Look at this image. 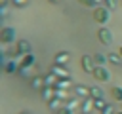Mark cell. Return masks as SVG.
<instances>
[{
  "instance_id": "23",
  "label": "cell",
  "mask_w": 122,
  "mask_h": 114,
  "mask_svg": "<svg viewBox=\"0 0 122 114\" xmlns=\"http://www.w3.org/2000/svg\"><path fill=\"white\" fill-rule=\"evenodd\" d=\"M44 80H46V86H51V87H53V86H55V82H57L59 78H57L53 72H48V74H44Z\"/></svg>"
},
{
  "instance_id": "12",
  "label": "cell",
  "mask_w": 122,
  "mask_h": 114,
  "mask_svg": "<svg viewBox=\"0 0 122 114\" xmlns=\"http://www.w3.org/2000/svg\"><path fill=\"white\" fill-rule=\"evenodd\" d=\"M69 59H71L69 51H59V53H55V57H53V65H67Z\"/></svg>"
},
{
  "instance_id": "20",
  "label": "cell",
  "mask_w": 122,
  "mask_h": 114,
  "mask_svg": "<svg viewBox=\"0 0 122 114\" xmlns=\"http://www.w3.org/2000/svg\"><path fill=\"white\" fill-rule=\"evenodd\" d=\"M90 97H92V99H101V97H103V89H101L99 86H92V87H90Z\"/></svg>"
},
{
  "instance_id": "18",
  "label": "cell",
  "mask_w": 122,
  "mask_h": 114,
  "mask_svg": "<svg viewBox=\"0 0 122 114\" xmlns=\"http://www.w3.org/2000/svg\"><path fill=\"white\" fill-rule=\"evenodd\" d=\"M74 91H76V97H80V99H88L90 97V87H86V86H80L78 84Z\"/></svg>"
},
{
  "instance_id": "24",
  "label": "cell",
  "mask_w": 122,
  "mask_h": 114,
  "mask_svg": "<svg viewBox=\"0 0 122 114\" xmlns=\"http://www.w3.org/2000/svg\"><path fill=\"white\" fill-rule=\"evenodd\" d=\"M93 104H95V110H99V112H101L109 103H107V99H105V97H101V99H93Z\"/></svg>"
},
{
  "instance_id": "30",
  "label": "cell",
  "mask_w": 122,
  "mask_h": 114,
  "mask_svg": "<svg viewBox=\"0 0 122 114\" xmlns=\"http://www.w3.org/2000/svg\"><path fill=\"white\" fill-rule=\"evenodd\" d=\"M118 53H120V57H122V46H120V48H118Z\"/></svg>"
},
{
  "instance_id": "35",
  "label": "cell",
  "mask_w": 122,
  "mask_h": 114,
  "mask_svg": "<svg viewBox=\"0 0 122 114\" xmlns=\"http://www.w3.org/2000/svg\"><path fill=\"white\" fill-rule=\"evenodd\" d=\"M21 114H29V112H21Z\"/></svg>"
},
{
  "instance_id": "26",
  "label": "cell",
  "mask_w": 122,
  "mask_h": 114,
  "mask_svg": "<svg viewBox=\"0 0 122 114\" xmlns=\"http://www.w3.org/2000/svg\"><path fill=\"white\" fill-rule=\"evenodd\" d=\"M116 112H118V110L112 106V103H109V104H107V106L101 110V114H116Z\"/></svg>"
},
{
  "instance_id": "31",
  "label": "cell",
  "mask_w": 122,
  "mask_h": 114,
  "mask_svg": "<svg viewBox=\"0 0 122 114\" xmlns=\"http://www.w3.org/2000/svg\"><path fill=\"white\" fill-rule=\"evenodd\" d=\"M50 2H51V4H57V2H61V0H50Z\"/></svg>"
},
{
  "instance_id": "33",
  "label": "cell",
  "mask_w": 122,
  "mask_h": 114,
  "mask_svg": "<svg viewBox=\"0 0 122 114\" xmlns=\"http://www.w3.org/2000/svg\"><path fill=\"white\" fill-rule=\"evenodd\" d=\"M120 110H122V103H120Z\"/></svg>"
},
{
  "instance_id": "25",
  "label": "cell",
  "mask_w": 122,
  "mask_h": 114,
  "mask_svg": "<svg viewBox=\"0 0 122 114\" xmlns=\"http://www.w3.org/2000/svg\"><path fill=\"white\" fill-rule=\"evenodd\" d=\"M55 99L67 101L69 99V89H55Z\"/></svg>"
},
{
  "instance_id": "1",
  "label": "cell",
  "mask_w": 122,
  "mask_h": 114,
  "mask_svg": "<svg viewBox=\"0 0 122 114\" xmlns=\"http://www.w3.org/2000/svg\"><path fill=\"white\" fill-rule=\"evenodd\" d=\"M92 17H93V21H95V23H99V25H103V27H105V25L111 21V10H109L107 6H97V8H93Z\"/></svg>"
},
{
  "instance_id": "9",
  "label": "cell",
  "mask_w": 122,
  "mask_h": 114,
  "mask_svg": "<svg viewBox=\"0 0 122 114\" xmlns=\"http://www.w3.org/2000/svg\"><path fill=\"white\" fill-rule=\"evenodd\" d=\"M40 97H42L46 103H50L51 99H55V89H53L51 86H44V87L40 89Z\"/></svg>"
},
{
  "instance_id": "29",
  "label": "cell",
  "mask_w": 122,
  "mask_h": 114,
  "mask_svg": "<svg viewBox=\"0 0 122 114\" xmlns=\"http://www.w3.org/2000/svg\"><path fill=\"white\" fill-rule=\"evenodd\" d=\"M105 6L109 10H112V8H116V0H105Z\"/></svg>"
},
{
  "instance_id": "19",
  "label": "cell",
  "mask_w": 122,
  "mask_h": 114,
  "mask_svg": "<svg viewBox=\"0 0 122 114\" xmlns=\"http://www.w3.org/2000/svg\"><path fill=\"white\" fill-rule=\"evenodd\" d=\"M80 104H82V99H80V97H76V99H67V101H65V106L71 108V110L80 108Z\"/></svg>"
},
{
  "instance_id": "6",
  "label": "cell",
  "mask_w": 122,
  "mask_h": 114,
  "mask_svg": "<svg viewBox=\"0 0 122 114\" xmlns=\"http://www.w3.org/2000/svg\"><path fill=\"white\" fill-rule=\"evenodd\" d=\"M97 38H99V42H101V44L111 46V44H112V32H111V28L101 27V28L97 30Z\"/></svg>"
},
{
  "instance_id": "3",
  "label": "cell",
  "mask_w": 122,
  "mask_h": 114,
  "mask_svg": "<svg viewBox=\"0 0 122 114\" xmlns=\"http://www.w3.org/2000/svg\"><path fill=\"white\" fill-rule=\"evenodd\" d=\"M92 76H93V80H97V82H109V80H111V70H109L107 66H95L93 72H92Z\"/></svg>"
},
{
  "instance_id": "10",
  "label": "cell",
  "mask_w": 122,
  "mask_h": 114,
  "mask_svg": "<svg viewBox=\"0 0 122 114\" xmlns=\"http://www.w3.org/2000/svg\"><path fill=\"white\" fill-rule=\"evenodd\" d=\"M95 108V104H93V99L92 97H88V99H82V104H80V114H90L92 110Z\"/></svg>"
},
{
  "instance_id": "11",
  "label": "cell",
  "mask_w": 122,
  "mask_h": 114,
  "mask_svg": "<svg viewBox=\"0 0 122 114\" xmlns=\"http://www.w3.org/2000/svg\"><path fill=\"white\" fill-rule=\"evenodd\" d=\"M109 99L116 101V103H122V86H111L109 89Z\"/></svg>"
},
{
  "instance_id": "32",
  "label": "cell",
  "mask_w": 122,
  "mask_h": 114,
  "mask_svg": "<svg viewBox=\"0 0 122 114\" xmlns=\"http://www.w3.org/2000/svg\"><path fill=\"white\" fill-rule=\"evenodd\" d=\"M116 114H122V110H118V112H116Z\"/></svg>"
},
{
  "instance_id": "17",
  "label": "cell",
  "mask_w": 122,
  "mask_h": 114,
  "mask_svg": "<svg viewBox=\"0 0 122 114\" xmlns=\"http://www.w3.org/2000/svg\"><path fill=\"white\" fill-rule=\"evenodd\" d=\"M71 87V78H59L53 86V89H69Z\"/></svg>"
},
{
  "instance_id": "7",
  "label": "cell",
  "mask_w": 122,
  "mask_h": 114,
  "mask_svg": "<svg viewBox=\"0 0 122 114\" xmlns=\"http://www.w3.org/2000/svg\"><path fill=\"white\" fill-rule=\"evenodd\" d=\"M15 51H17L19 57H21V55L32 53V46H30V42H27V40H17V42H15Z\"/></svg>"
},
{
  "instance_id": "34",
  "label": "cell",
  "mask_w": 122,
  "mask_h": 114,
  "mask_svg": "<svg viewBox=\"0 0 122 114\" xmlns=\"http://www.w3.org/2000/svg\"><path fill=\"white\" fill-rule=\"evenodd\" d=\"M120 8H122V0H120Z\"/></svg>"
},
{
  "instance_id": "22",
  "label": "cell",
  "mask_w": 122,
  "mask_h": 114,
  "mask_svg": "<svg viewBox=\"0 0 122 114\" xmlns=\"http://www.w3.org/2000/svg\"><path fill=\"white\" fill-rule=\"evenodd\" d=\"M101 2H105V0H78V4H82L86 8H97V6H101Z\"/></svg>"
},
{
  "instance_id": "4",
  "label": "cell",
  "mask_w": 122,
  "mask_h": 114,
  "mask_svg": "<svg viewBox=\"0 0 122 114\" xmlns=\"http://www.w3.org/2000/svg\"><path fill=\"white\" fill-rule=\"evenodd\" d=\"M34 63H36V57H34V53H27V55H21V57H19V61H17V66H19V70H23V68H30ZM19 70H17V72H19Z\"/></svg>"
},
{
  "instance_id": "8",
  "label": "cell",
  "mask_w": 122,
  "mask_h": 114,
  "mask_svg": "<svg viewBox=\"0 0 122 114\" xmlns=\"http://www.w3.org/2000/svg\"><path fill=\"white\" fill-rule=\"evenodd\" d=\"M50 72H53L57 78H71V72L67 70V66H65V65H51Z\"/></svg>"
},
{
  "instance_id": "15",
  "label": "cell",
  "mask_w": 122,
  "mask_h": 114,
  "mask_svg": "<svg viewBox=\"0 0 122 114\" xmlns=\"http://www.w3.org/2000/svg\"><path fill=\"white\" fill-rule=\"evenodd\" d=\"M63 103H65V101H61V99H51V101H50V103H48V108H50V110H51V112H53V114H55V112H57V110H61V108H63V106H65V104H63Z\"/></svg>"
},
{
  "instance_id": "5",
  "label": "cell",
  "mask_w": 122,
  "mask_h": 114,
  "mask_svg": "<svg viewBox=\"0 0 122 114\" xmlns=\"http://www.w3.org/2000/svg\"><path fill=\"white\" fill-rule=\"evenodd\" d=\"M80 66L86 74H92L93 68H95V63H93V55H82L80 57Z\"/></svg>"
},
{
  "instance_id": "27",
  "label": "cell",
  "mask_w": 122,
  "mask_h": 114,
  "mask_svg": "<svg viewBox=\"0 0 122 114\" xmlns=\"http://www.w3.org/2000/svg\"><path fill=\"white\" fill-rule=\"evenodd\" d=\"M10 2H11V4L15 6V8H25L29 0H10Z\"/></svg>"
},
{
  "instance_id": "14",
  "label": "cell",
  "mask_w": 122,
  "mask_h": 114,
  "mask_svg": "<svg viewBox=\"0 0 122 114\" xmlns=\"http://www.w3.org/2000/svg\"><path fill=\"white\" fill-rule=\"evenodd\" d=\"M46 86V80H44V76H32L30 78V87H34V89H42Z\"/></svg>"
},
{
  "instance_id": "28",
  "label": "cell",
  "mask_w": 122,
  "mask_h": 114,
  "mask_svg": "<svg viewBox=\"0 0 122 114\" xmlns=\"http://www.w3.org/2000/svg\"><path fill=\"white\" fill-rule=\"evenodd\" d=\"M55 114H74V110H71V108H67V106H63L61 110H57Z\"/></svg>"
},
{
  "instance_id": "2",
  "label": "cell",
  "mask_w": 122,
  "mask_h": 114,
  "mask_svg": "<svg viewBox=\"0 0 122 114\" xmlns=\"http://www.w3.org/2000/svg\"><path fill=\"white\" fill-rule=\"evenodd\" d=\"M15 38H17V30L13 27H2V30H0L2 44H11V42H15Z\"/></svg>"
},
{
  "instance_id": "16",
  "label": "cell",
  "mask_w": 122,
  "mask_h": 114,
  "mask_svg": "<svg viewBox=\"0 0 122 114\" xmlns=\"http://www.w3.org/2000/svg\"><path fill=\"white\" fill-rule=\"evenodd\" d=\"M93 63H95V66H105L109 63V59L105 53H93Z\"/></svg>"
},
{
  "instance_id": "21",
  "label": "cell",
  "mask_w": 122,
  "mask_h": 114,
  "mask_svg": "<svg viewBox=\"0 0 122 114\" xmlns=\"http://www.w3.org/2000/svg\"><path fill=\"white\" fill-rule=\"evenodd\" d=\"M107 59H109V63H112V65H122V57H120L118 51H114V53H107Z\"/></svg>"
},
{
  "instance_id": "13",
  "label": "cell",
  "mask_w": 122,
  "mask_h": 114,
  "mask_svg": "<svg viewBox=\"0 0 122 114\" xmlns=\"http://www.w3.org/2000/svg\"><path fill=\"white\" fill-rule=\"evenodd\" d=\"M17 70H19L17 61H13V59H11V61H6V63H4V72H6V74H15Z\"/></svg>"
}]
</instances>
